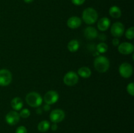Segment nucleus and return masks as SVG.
<instances>
[{
    "mask_svg": "<svg viewBox=\"0 0 134 133\" xmlns=\"http://www.w3.org/2000/svg\"><path fill=\"white\" fill-rule=\"evenodd\" d=\"M96 70L99 72L104 73L109 69L110 63L108 59L103 56H99L95 59L94 62Z\"/></svg>",
    "mask_w": 134,
    "mask_h": 133,
    "instance_id": "nucleus-1",
    "label": "nucleus"
},
{
    "mask_svg": "<svg viewBox=\"0 0 134 133\" xmlns=\"http://www.w3.org/2000/svg\"><path fill=\"white\" fill-rule=\"evenodd\" d=\"M82 17V20L85 23L88 25H91L97 22L98 18V14L95 9L91 7H88L84 10Z\"/></svg>",
    "mask_w": 134,
    "mask_h": 133,
    "instance_id": "nucleus-2",
    "label": "nucleus"
},
{
    "mask_svg": "<svg viewBox=\"0 0 134 133\" xmlns=\"http://www.w3.org/2000/svg\"><path fill=\"white\" fill-rule=\"evenodd\" d=\"M26 101L29 106L33 108H38L43 102V98L37 92H30L26 95Z\"/></svg>",
    "mask_w": 134,
    "mask_h": 133,
    "instance_id": "nucleus-3",
    "label": "nucleus"
},
{
    "mask_svg": "<svg viewBox=\"0 0 134 133\" xmlns=\"http://www.w3.org/2000/svg\"><path fill=\"white\" fill-rule=\"evenodd\" d=\"M79 82L78 74L74 71H69L65 74L64 77V82L68 86H73Z\"/></svg>",
    "mask_w": 134,
    "mask_h": 133,
    "instance_id": "nucleus-4",
    "label": "nucleus"
},
{
    "mask_svg": "<svg viewBox=\"0 0 134 133\" xmlns=\"http://www.w3.org/2000/svg\"><path fill=\"white\" fill-rule=\"evenodd\" d=\"M12 74L7 69L0 70V86H7L12 82Z\"/></svg>",
    "mask_w": 134,
    "mask_h": 133,
    "instance_id": "nucleus-5",
    "label": "nucleus"
},
{
    "mask_svg": "<svg viewBox=\"0 0 134 133\" xmlns=\"http://www.w3.org/2000/svg\"><path fill=\"white\" fill-rule=\"evenodd\" d=\"M119 71L122 77L128 78L133 74V67L128 63H123L119 66Z\"/></svg>",
    "mask_w": 134,
    "mask_h": 133,
    "instance_id": "nucleus-6",
    "label": "nucleus"
},
{
    "mask_svg": "<svg viewBox=\"0 0 134 133\" xmlns=\"http://www.w3.org/2000/svg\"><path fill=\"white\" fill-rule=\"evenodd\" d=\"M124 32V26L121 22H115L112 25L111 33L115 38H119L122 36Z\"/></svg>",
    "mask_w": 134,
    "mask_h": 133,
    "instance_id": "nucleus-7",
    "label": "nucleus"
},
{
    "mask_svg": "<svg viewBox=\"0 0 134 133\" xmlns=\"http://www.w3.org/2000/svg\"><path fill=\"white\" fill-rule=\"evenodd\" d=\"M64 118H65V112L62 110H54L51 112V114H50L51 121L54 123L61 122L64 119Z\"/></svg>",
    "mask_w": 134,
    "mask_h": 133,
    "instance_id": "nucleus-8",
    "label": "nucleus"
},
{
    "mask_svg": "<svg viewBox=\"0 0 134 133\" xmlns=\"http://www.w3.org/2000/svg\"><path fill=\"white\" fill-rule=\"evenodd\" d=\"M59 95L56 91L51 90L47 91L44 96V101L47 104H54L58 100Z\"/></svg>",
    "mask_w": 134,
    "mask_h": 133,
    "instance_id": "nucleus-9",
    "label": "nucleus"
},
{
    "mask_svg": "<svg viewBox=\"0 0 134 133\" xmlns=\"http://www.w3.org/2000/svg\"><path fill=\"white\" fill-rule=\"evenodd\" d=\"M5 120L9 125H15L19 122L20 115L16 111H10L5 116Z\"/></svg>",
    "mask_w": 134,
    "mask_h": 133,
    "instance_id": "nucleus-10",
    "label": "nucleus"
},
{
    "mask_svg": "<svg viewBox=\"0 0 134 133\" xmlns=\"http://www.w3.org/2000/svg\"><path fill=\"white\" fill-rule=\"evenodd\" d=\"M134 46L132 43H122L119 44L118 47V50L120 53L123 55H129L133 53Z\"/></svg>",
    "mask_w": 134,
    "mask_h": 133,
    "instance_id": "nucleus-11",
    "label": "nucleus"
},
{
    "mask_svg": "<svg viewBox=\"0 0 134 133\" xmlns=\"http://www.w3.org/2000/svg\"><path fill=\"white\" fill-rule=\"evenodd\" d=\"M82 23V20L77 16H72L68 19L67 25L71 29H77L80 27Z\"/></svg>",
    "mask_w": 134,
    "mask_h": 133,
    "instance_id": "nucleus-12",
    "label": "nucleus"
},
{
    "mask_svg": "<svg viewBox=\"0 0 134 133\" xmlns=\"http://www.w3.org/2000/svg\"><path fill=\"white\" fill-rule=\"evenodd\" d=\"M111 25V21L107 17L102 18L98 22V28L101 31H105Z\"/></svg>",
    "mask_w": 134,
    "mask_h": 133,
    "instance_id": "nucleus-13",
    "label": "nucleus"
},
{
    "mask_svg": "<svg viewBox=\"0 0 134 133\" xmlns=\"http://www.w3.org/2000/svg\"><path fill=\"white\" fill-rule=\"evenodd\" d=\"M84 35L86 39L89 40L94 39L98 37V33L96 28L93 27H87L84 31Z\"/></svg>",
    "mask_w": 134,
    "mask_h": 133,
    "instance_id": "nucleus-14",
    "label": "nucleus"
},
{
    "mask_svg": "<svg viewBox=\"0 0 134 133\" xmlns=\"http://www.w3.org/2000/svg\"><path fill=\"white\" fill-rule=\"evenodd\" d=\"M10 105L14 110H20L23 107V101L20 97H15L11 100Z\"/></svg>",
    "mask_w": 134,
    "mask_h": 133,
    "instance_id": "nucleus-15",
    "label": "nucleus"
},
{
    "mask_svg": "<svg viewBox=\"0 0 134 133\" xmlns=\"http://www.w3.org/2000/svg\"><path fill=\"white\" fill-rule=\"evenodd\" d=\"M78 74L83 78H88L91 76V70L87 66H82L78 70Z\"/></svg>",
    "mask_w": 134,
    "mask_h": 133,
    "instance_id": "nucleus-16",
    "label": "nucleus"
},
{
    "mask_svg": "<svg viewBox=\"0 0 134 133\" xmlns=\"http://www.w3.org/2000/svg\"><path fill=\"white\" fill-rule=\"evenodd\" d=\"M110 16L113 18H119L121 16V10L120 8L117 6H112L109 9Z\"/></svg>",
    "mask_w": 134,
    "mask_h": 133,
    "instance_id": "nucleus-17",
    "label": "nucleus"
},
{
    "mask_svg": "<svg viewBox=\"0 0 134 133\" xmlns=\"http://www.w3.org/2000/svg\"><path fill=\"white\" fill-rule=\"evenodd\" d=\"M79 46L80 44L78 40H75V39H73V40H71V41H69V43H68V48L69 52H75L79 50Z\"/></svg>",
    "mask_w": 134,
    "mask_h": 133,
    "instance_id": "nucleus-18",
    "label": "nucleus"
},
{
    "mask_svg": "<svg viewBox=\"0 0 134 133\" xmlns=\"http://www.w3.org/2000/svg\"><path fill=\"white\" fill-rule=\"evenodd\" d=\"M50 126H51V125L48 121H42L38 124L37 129L39 131L41 132H44L50 129Z\"/></svg>",
    "mask_w": 134,
    "mask_h": 133,
    "instance_id": "nucleus-19",
    "label": "nucleus"
},
{
    "mask_svg": "<svg viewBox=\"0 0 134 133\" xmlns=\"http://www.w3.org/2000/svg\"><path fill=\"white\" fill-rule=\"evenodd\" d=\"M97 50L99 53H104L108 50V46L106 43H100L97 45L96 46Z\"/></svg>",
    "mask_w": 134,
    "mask_h": 133,
    "instance_id": "nucleus-20",
    "label": "nucleus"
},
{
    "mask_svg": "<svg viewBox=\"0 0 134 133\" xmlns=\"http://www.w3.org/2000/svg\"><path fill=\"white\" fill-rule=\"evenodd\" d=\"M125 36L128 39H130V40H132V39H133L134 37V27H130L129 29L126 30L125 33Z\"/></svg>",
    "mask_w": 134,
    "mask_h": 133,
    "instance_id": "nucleus-21",
    "label": "nucleus"
},
{
    "mask_svg": "<svg viewBox=\"0 0 134 133\" xmlns=\"http://www.w3.org/2000/svg\"><path fill=\"white\" fill-rule=\"evenodd\" d=\"M19 115L20 117H22V118H27L30 116V111L27 108H24L20 112Z\"/></svg>",
    "mask_w": 134,
    "mask_h": 133,
    "instance_id": "nucleus-22",
    "label": "nucleus"
},
{
    "mask_svg": "<svg viewBox=\"0 0 134 133\" xmlns=\"http://www.w3.org/2000/svg\"><path fill=\"white\" fill-rule=\"evenodd\" d=\"M127 91L128 93L132 96L134 95V84L133 82H131L127 86Z\"/></svg>",
    "mask_w": 134,
    "mask_h": 133,
    "instance_id": "nucleus-23",
    "label": "nucleus"
},
{
    "mask_svg": "<svg viewBox=\"0 0 134 133\" xmlns=\"http://www.w3.org/2000/svg\"><path fill=\"white\" fill-rule=\"evenodd\" d=\"M16 133H27V129L25 126H20L16 130Z\"/></svg>",
    "mask_w": 134,
    "mask_h": 133,
    "instance_id": "nucleus-24",
    "label": "nucleus"
},
{
    "mask_svg": "<svg viewBox=\"0 0 134 133\" xmlns=\"http://www.w3.org/2000/svg\"><path fill=\"white\" fill-rule=\"evenodd\" d=\"M85 0H71V2L74 4L75 5L79 6V5H82L85 3Z\"/></svg>",
    "mask_w": 134,
    "mask_h": 133,
    "instance_id": "nucleus-25",
    "label": "nucleus"
},
{
    "mask_svg": "<svg viewBox=\"0 0 134 133\" xmlns=\"http://www.w3.org/2000/svg\"><path fill=\"white\" fill-rule=\"evenodd\" d=\"M112 44H113L115 46H117L119 45V40L118 38H115V39H113L112 40Z\"/></svg>",
    "mask_w": 134,
    "mask_h": 133,
    "instance_id": "nucleus-26",
    "label": "nucleus"
},
{
    "mask_svg": "<svg viewBox=\"0 0 134 133\" xmlns=\"http://www.w3.org/2000/svg\"><path fill=\"white\" fill-rule=\"evenodd\" d=\"M51 129H52L53 131H55V130H56L58 129V125L56 123H54L53 124H52V125H51Z\"/></svg>",
    "mask_w": 134,
    "mask_h": 133,
    "instance_id": "nucleus-27",
    "label": "nucleus"
},
{
    "mask_svg": "<svg viewBox=\"0 0 134 133\" xmlns=\"http://www.w3.org/2000/svg\"><path fill=\"white\" fill-rule=\"evenodd\" d=\"M50 108H51V107H50L49 104H46L45 105H44V106H43V110H44V111H48L50 110Z\"/></svg>",
    "mask_w": 134,
    "mask_h": 133,
    "instance_id": "nucleus-28",
    "label": "nucleus"
},
{
    "mask_svg": "<svg viewBox=\"0 0 134 133\" xmlns=\"http://www.w3.org/2000/svg\"><path fill=\"white\" fill-rule=\"evenodd\" d=\"M99 38L101 40H105L106 39L105 35H104V34H101L99 36Z\"/></svg>",
    "mask_w": 134,
    "mask_h": 133,
    "instance_id": "nucleus-29",
    "label": "nucleus"
},
{
    "mask_svg": "<svg viewBox=\"0 0 134 133\" xmlns=\"http://www.w3.org/2000/svg\"><path fill=\"white\" fill-rule=\"evenodd\" d=\"M36 113H37L38 115L42 114V113H43V110H42L41 108H37V109L36 110Z\"/></svg>",
    "mask_w": 134,
    "mask_h": 133,
    "instance_id": "nucleus-30",
    "label": "nucleus"
},
{
    "mask_svg": "<svg viewBox=\"0 0 134 133\" xmlns=\"http://www.w3.org/2000/svg\"><path fill=\"white\" fill-rule=\"evenodd\" d=\"M33 1H34V0H24V1L25 3H30L32 2Z\"/></svg>",
    "mask_w": 134,
    "mask_h": 133,
    "instance_id": "nucleus-31",
    "label": "nucleus"
}]
</instances>
